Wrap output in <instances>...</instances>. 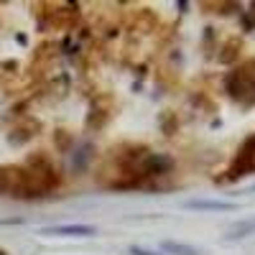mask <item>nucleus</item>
<instances>
[{"label": "nucleus", "mask_w": 255, "mask_h": 255, "mask_svg": "<svg viewBox=\"0 0 255 255\" xmlns=\"http://www.w3.org/2000/svg\"><path fill=\"white\" fill-rule=\"evenodd\" d=\"M56 186L49 166H0V194L8 197H41Z\"/></svg>", "instance_id": "1"}, {"label": "nucleus", "mask_w": 255, "mask_h": 255, "mask_svg": "<svg viewBox=\"0 0 255 255\" xmlns=\"http://www.w3.org/2000/svg\"><path fill=\"white\" fill-rule=\"evenodd\" d=\"M225 92L232 102H238L240 108H255V56L245 59L240 67L227 72Z\"/></svg>", "instance_id": "2"}, {"label": "nucleus", "mask_w": 255, "mask_h": 255, "mask_svg": "<svg viewBox=\"0 0 255 255\" xmlns=\"http://www.w3.org/2000/svg\"><path fill=\"white\" fill-rule=\"evenodd\" d=\"M250 174H255V135H250V138L240 145V151L235 153L230 168L225 171V179H227V181H238V179L250 176Z\"/></svg>", "instance_id": "3"}, {"label": "nucleus", "mask_w": 255, "mask_h": 255, "mask_svg": "<svg viewBox=\"0 0 255 255\" xmlns=\"http://www.w3.org/2000/svg\"><path fill=\"white\" fill-rule=\"evenodd\" d=\"M41 235H51V238H95L97 227L95 225H54V227H44Z\"/></svg>", "instance_id": "4"}, {"label": "nucleus", "mask_w": 255, "mask_h": 255, "mask_svg": "<svg viewBox=\"0 0 255 255\" xmlns=\"http://www.w3.org/2000/svg\"><path fill=\"white\" fill-rule=\"evenodd\" d=\"M184 209H197V212H235L240 209L238 202H217V199H189L184 202Z\"/></svg>", "instance_id": "5"}, {"label": "nucleus", "mask_w": 255, "mask_h": 255, "mask_svg": "<svg viewBox=\"0 0 255 255\" xmlns=\"http://www.w3.org/2000/svg\"><path fill=\"white\" fill-rule=\"evenodd\" d=\"M250 235H255V217L232 222L225 232V240H243V238H250Z\"/></svg>", "instance_id": "6"}, {"label": "nucleus", "mask_w": 255, "mask_h": 255, "mask_svg": "<svg viewBox=\"0 0 255 255\" xmlns=\"http://www.w3.org/2000/svg\"><path fill=\"white\" fill-rule=\"evenodd\" d=\"M161 250H163L166 255H202L194 245L176 243V240H161Z\"/></svg>", "instance_id": "7"}, {"label": "nucleus", "mask_w": 255, "mask_h": 255, "mask_svg": "<svg viewBox=\"0 0 255 255\" xmlns=\"http://www.w3.org/2000/svg\"><path fill=\"white\" fill-rule=\"evenodd\" d=\"M130 255H158V253H151V250H145L140 245H130Z\"/></svg>", "instance_id": "8"}, {"label": "nucleus", "mask_w": 255, "mask_h": 255, "mask_svg": "<svg viewBox=\"0 0 255 255\" xmlns=\"http://www.w3.org/2000/svg\"><path fill=\"white\" fill-rule=\"evenodd\" d=\"M20 220H0V225H18Z\"/></svg>", "instance_id": "9"}, {"label": "nucleus", "mask_w": 255, "mask_h": 255, "mask_svg": "<svg viewBox=\"0 0 255 255\" xmlns=\"http://www.w3.org/2000/svg\"><path fill=\"white\" fill-rule=\"evenodd\" d=\"M0 255H8V253H5V250H0Z\"/></svg>", "instance_id": "10"}]
</instances>
